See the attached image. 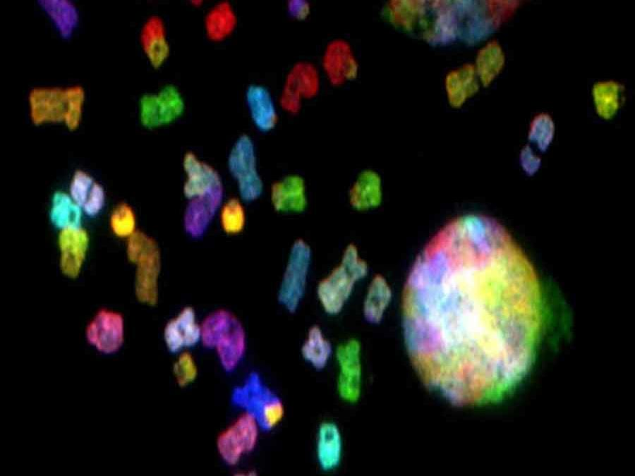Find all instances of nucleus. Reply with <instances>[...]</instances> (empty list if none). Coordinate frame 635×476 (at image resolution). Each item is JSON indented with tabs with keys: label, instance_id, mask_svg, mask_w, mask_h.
Listing matches in <instances>:
<instances>
[{
	"label": "nucleus",
	"instance_id": "obj_1",
	"mask_svg": "<svg viewBox=\"0 0 635 476\" xmlns=\"http://www.w3.org/2000/svg\"><path fill=\"white\" fill-rule=\"evenodd\" d=\"M543 302L535 269L499 223L452 220L419 254L402 293L404 343L421 380L458 406L502 401L535 362Z\"/></svg>",
	"mask_w": 635,
	"mask_h": 476
},
{
	"label": "nucleus",
	"instance_id": "obj_2",
	"mask_svg": "<svg viewBox=\"0 0 635 476\" xmlns=\"http://www.w3.org/2000/svg\"><path fill=\"white\" fill-rule=\"evenodd\" d=\"M85 101L86 92L80 85L35 86L27 97L29 118L36 127L62 124L74 132L81 125Z\"/></svg>",
	"mask_w": 635,
	"mask_h": 476
},
{
	"label": "nucleus",
	"instance_id": "obj_3",
	"mask_svg": "<svg viewBox=\"0 0 635 476\" xmlns=\"http://www.w3.org/2000/svg\"><path fill=\"white\" fill-rule=\"evenodd\" d=\"M367 263L352 243L346 245L339 263L324 276L316 286V297L328 316L339 315L351 298L354 288L368 274Z\"/></svg>",
	"mask_w": 635,
	"mask_h": 476
},
{
	"label": "nucleus",
	"instance_id": "obj_4",
	"mask_svg": "<svg viewBox=\"0 0 635 476\" xmlns=\"http://www.w3.org/2000/svg\"><path fill=\"white\" fill-rule=\"evenodd\" d=\"M200 326V342L216 351L225 372H234L247 351V334L241 320L229 310L218 309L207 315Z\"/></svg>",
	"mask_w": 635,
	"mask_h": 476
},
{
	"label": "nucleus",
	"instance_id": "obj_5",
	"mask_svg": "<svg viewBox=\"0 0 635 476\" xmlns=\"http://www.w3.org/2000/svg\"><path fill=\"white\" fill-rule=\"evenodd\" d=\"M230 401L233 406L252 417L265 433L275 429L285 417L282 398L256 371L249 372L233 388Z\"/></svg>",
	"mask_w": 635,
	"mask_h": 476
},
{
	"label": "nucleus",
	"instance_id": "obj_6",
	"mask_svg": "<svg viewBox=\"0 0 635 476\" xmlns=\"http://www.w3.org/2000/svg\"><path fill=\"white\" fill-rule=\"evenodd\" d=\"M128 260L135 266V295L138 300L155 306L159 300V278L162 257L156 240L141 231L127 239Z\"/></svg>",
	"mask_w": 635,
	"mask_h": 476
},
{
	"label": "nucleus",
	"instance_id": "obj_7",
	"mask_svg": "<svg viewBox=\"0 0 635 476\" xmlns=\"http://www.w3.org/2000/svg\"><path fill=\"white\" fill-rule=\"evenodd\" d=\"M313 260V251L304 239L291 244L277 289V301L288 312L295 313L307 291Z\"/></svg>",
	"mask_w": 635,
	"mask_h": 476
},
{
	"label": "nucleus",
	"instance_id": "obj_8",
	"mask_svg": "<svg viewBox=\"0 0 635 476\" xmlns=\"http://www.w3.org/2000/svg\"><path fill=\"white\" fill-rule=\"evenodd\" d=\"M227 167L243 202L260 198L264 183L258 171L255 147L248 135L242 134L235 140L228 154Z\"/></svg>",
	"mask_w": 635,
	"mask_h": 476
},
{
	"label": "nucleus",
	"instance_id": "obj_9",
	"mask_svg": "<svg viewBox=\"0 0 635 476\" xmlns=\"http://www.w3.org/2000/svg\"><path fill=\"white\" fill-rule=\"evenodd\" d=\"M185 111L186 102L181 92L171 83L163 85L155 92L144 93L138 99V120L147 130L161 128L175 123L183 116Z\"/></svg>",
	"mask_w": 635,
	"mask_h": 476
},
{
	"label": "nucleus",
	"instance_id": "obj_10",
	"mask_svg": "<svg viewBox=\"0 0 635 476\" xmlns=\"http://www.w3.org/2000/svg\"><path fill=\"white\" fill-rule=\"evenodd\" d=\"M260 431L255 420L242 413L217 438V450L222 460L229 466L236 465L255 449Z\"/></svg>",
	"mask_w": 635,
	"mask_h": 476
},
{
	"label": "nucleus",
	"instance_id": "obj_11",
	"mask_svg": "<svg viewBox=\"0 0 635 476\" xmlns=\"http://www.w3.org/2000/svg\"><path fill=\"white\" fill-rule=\"evenodd\" d=\"M334 356L337 367V395L346 403H356L360 398L362 386L361 346L359 341L354 338L343 341L334 349Z\"/></svg>",
	"mask_w": 635,
	"mask_h": 476
},
{
	"label": "nucleus",
	"instance_id": "obj_12",
	"mask_svg": "<svg viewBox=\"0 0 635 476\" xmlns=\"http://www.w3.org/2000/svg\"><path fill=\"white\" fill-rule=\"evenodd\" d=\"M320 88L319 72L308 61L296 63L288 72L282 90L279 103L286 112L298 114L303 99L316 97Z\"/></svg>",
	"mask_w": 635,
	"mask_h": 476
},
{
	"label": "nucleus",
	"instance_id": "obj_13",
	"mask_svg": "<svg viewBox=\"0 0 635 476\" xmlns=\"http://www.w3.org/2000/svg\"><path fill=\"white\" fill-rule=\"evenodd\" d=\"M182 167L185 173L183 193L186 200L224 198L222 178L212 165L188 151L183 156Z\"/></svg>",
	"mask_w": 635,
	"mask_h": 476
},
{
	"label": "nucleus",
	"instance_id": "obj_14",
	"mask_svg": "<svg viewBox=\"0 0 635 476\" xmlns=\"http://www.w3.org/2000/svg\"><path fill=\"white\" fill-rule=\"evenodd\" d=\"M87 341L98 351L111 354L118 351L124 341V319L112 310H99L86 327Z\"/></svg>",
	"mask_w": 635,
	"mask_h": 476
},
{
	"label": "nucleus",
	"instance_id": "obj_15",
	"mask_svg": "<svg viewBox=\"0 0 635 476\" xmlns=\"http://www.w3.org/2000/svg\"><path fill=\"white\" fill-rule=\"evenodd\" d=\"M59 269L63 275L74 279L80 274L90 245V236L82 226L59 230L57 238Z\"/></svg>",
	"mask_w": 635,
	"mask_h": 476
},
{
	"label": "nucleus",
	"instance_id": "obj_16",
	"mask_svg": "<svg viewBox=\"0 0 635 476\" xmlns=\"http://www.w3.org/2000/svg\"><path fill=\"white\" fill-rule=\"evenodd\" d=\"M322 65L327 80L334 87H341L358 76V61L351 46L343 39H332L327 44Z\"/></svg>",
	"mask_w": 635,
	"mask_h": 476
},
{
	"label": "nucleus",
	"instance_id": "obj_17",
	"mask_svg": "<svg viewBox=\"0 0 635 476\" xmlns=\"http://www.w3.org/2000/svg\"><path fill=\"white\" fill-rule=\"evenodd\" d=\"M315 456L319 468L324 472H332L341 465L344 439L336 422L325 420L318 425L315 439Z\"/></svg>",
	"mask_w": 635,
	"mask_h": 476
},
{
	"label": "nucleus",
	"instance_id": "obj_18",
	"mask_svg": "<svg viewBox=\"0 0 635 476\" xmlns=\"http://www.w3.org/2000/svg\"><path fill=\"white\" fill-rule=\"evenodd\" d=\"M163 338L171 353H179L195 346L201 339V326L193 307L186 306L165 325Z\"/></svg>",
	"mask_w": 635,
	"mask_h": 476
},
{
	"label": "nucleus",
	"instance_id": "obj_19",
	"mask_svg": "<svg viewBox=\"0 0 635 476\" xmlns=\"http://www.w3.org/2000/svg\"><path fill=\"white\" fill-rule=\"evenodd\" d=\"M270 197L273 209L280 214H301L308 204L306 181L298 174H289L274 182Z\"/></svg>",
	"mask_w": 635,
	"mask_h": 476
},
{
	"label": "nucleus",
	"instance_id": "obj_20",
	"mask_svg": "<svg viewBox=\"0 0 635 476\" xmlns=\"http://www.w3.org/2000/svg\"><path fill=\"white\" fill-rule=\"evenodd\" d=\"M139 42L150 66L155 70L161 68L171 54L167 28L162 17L152 15L145 20L140 30Z\"/></svg>",
	"mask_w": 635,
	"mask_h": 476
},
{
	"label": "nucleus",
	"instance_id": "obj_21",
	"mask_svg": "<svg viewBox=\"0 0 635 476\" xmlns=\"http://www.w3.org/2000/svg\"><path fill=\"white\" fill-rule=\"evenodd\" d=\"M68 194L83 214L89 216H96L104 207L106 193L104 187L83 169H77L73 173Z\"/></svg>",
	"mask_w": 635,
	"mask_h": 476
},
{
	"label": "nucleus",
	"instance_id": "obj_22",
	"mask_svg": "<svg viewBox=\"0 0 635 476\" xmlns=\"http://www.w3.org/2000/svg\"><path fill=\"white\" fill-rule=\"evenodd\" d=\"M37 4L57 35L64 41L71 39L80 24V13L71 0H38Z\"/></svg>",
	"mask_w": 635,
	"mask_h": 476
},
{
	"label": "nucleus",
	"instance_id": "obj_23",
	"mask_svg": "<svg viewBox=\"0 0 635 476\" xmlns=\"http://www.w3.org/2000/svg\"><path fill=\"white\" fill-rule=\"evenodd\" d=\"M246 102L255 127L262 133H268L277 126L278 113L272 97L265 86L250 85L246 90Z\"/></svg>",
	"mask_w": 635,
	"mask_h": 476
},
{
	"label": "nucleus",
	"instance_id": "obj_24",
	"mask_svg": "<svg viewBox=\"0 0 635 476\" xmlns=\"http://www.w3.org/2000/svg\"><path fill=\"white\" fill-rule=\"evenodd\" d=\"M223 202V199L219 198L187 200L183 216L186 233L193 239L201 238L219 213Z\"/></svg>",
	"mask_w": 635,
	"mask_h": 476
},
{
	"label": "nucleus",
	"instance_id": "obj_25",
	"mask_svg": "<svg viewBox=\"0 0 635 476\" xmlns=\"http://www.w3.org/2000/svg\"><path fill=\"white\" fill-rule=\"evenodd\" d=\"M300 352L303 360L316 371L325 370L334 354L332 342L318 324L308 329Z\"/></svg>",
	"mask_w": 635,
	"mask_h": 476
},
{
	"label": "nucleus",
	"instance_id": "obj_26",
	"mask_svg": "<svg viewBox=\"0 0 635 476\" xmlns=\"http://www.w3.org/2000/svg\"><path fill=\"white\" fill-rule=\"evenodd\" d=\"M238 25L236 11L230 2L222 1L215 4L204 18V30L207 38L212 42H222L234 32Z\"/></svg>",
	"mask_w": 635,
	"mask_h": 476
},
{
	"label": "nucleus",
	"instance_id": "obj_27",
	"mask_svg": "<svg viewBox=\"0 0 635 476\" xmlns=\"http://www.w3.org/2000/svg\"><path fill=\"white\" fill-rule=\"evenodd\" d=\"M351 206L359 211L377 207L381 200V184L378 176L369 171L356 178L349 193Z\"/></svg>",
	"mask_w": 635,
	"mask_h": 476
},
{
	"label": "nucleus",
	"instance_id": "obj_28",
	"mask_svg": "<svg viewBox=\"0 0 635 476\" xmlns=\"http://www.w3.org/2000/svg\"><path fill=\"white\" fill-rule=\"evenodd\" d=\"M445 87L450 104L452 106H460L466 99L478 90L474 67L466 64L451 71L446 77Z\"/></svg>",
	"mask_w": 635,
	"mask_h": 476
},
{
	"label": "nucleus",
	"instance_id": "obj_29",
	"mask_svg": "<svg viewBox=\"0 0 635 476\" xmlns=\"http://www.w3.org/2000/svg\"><path fill=\"white\" fill-rule=\"evenodd\" d=\"M392 291L386 279L375 275L371 280L363 303V314L370 323L381 321L391 301Z\"/></svg>",
	"mask_w": 635,
	"mask_h": 476
},
{
	"label": "nucleus",
	"instance_id": "obj_30",
	"mask_svg": "<svg viewBox=\"0 0 635 476\" xmlns=\"http://www.w3.org/2000/svg\"><path fill=\"white\" fill-rule=\"evenodd\" d=\"M83 211L68 193L55 192L51 200L49 219L59 230L81 226Z\"/></svg>",
	"mask_w": 635,
	"mask_h": 476
},
{
	"label": "nucleus",
	"instance_id": "obj_31",
	"mask_svg": "<svg viewBox=\"0 0 635 476\" xmlns=\"http://www.w3.org/2000/svg\"><path fill=\"white\" fill-rule=\"evenodd\" d=\"M504 54L498 42H489L478 53L476 72L484 87H488L502 71Z\"/></svg>",
	"mask_w": 635,
	"mask_h": 476
},
{
	"label": "nucleus",
	"instance_id": "obj_32",
	"mask_svg": "<svg viewBox=\"0 0 635 476\" xmlns=\"http://www.w3.org/2000/svg\"><path fill=\"white\" fill-rule=\"evenodd\" d=\"M623 86L614 80L600 81L592 88V96L598 114L604 119L615 115L620 106Z\"/></svg>",
	"mask_w": 635,
	"mask_h": 476
},
{
	"label": "nucleus",
	"instance_id": "obj_33",
	"mask_svg": "<svg viewBox=\"0 0 635 476\" xmlns=\"http://www.w3.org/2000/svg\"><path fill=\"white\" fill-rule=\"evenodd\" d=\"M222 229L227 235L241 233L246 224V212L243 202L236 197L224 202L219 211Z\"/></svg>",
	"mask_w": 635,
	"mask_h": 476
},
{
	"label": "nucleus",
	"instance_id": "obj_34",
	"mask_svg": "<svg viewBox=\"0 0 635 476\" xmlns=\"http://www.w3.org/2000/svg\"><path fill=\"white\" fill-rule=\"evenodd\" d=\"M109 226L114 236L126 240L137 230V216L135 210L127 202H119L112 209L109 216Z\"/></svg>",
	"mask_w": 635,
	"mask_h": 476
},
{
	"label": "nucleus",
	"instance_id": "obj_35",
	"mask_svg": "<svg viewBox=\"0 0 635 476\" xmlns=\"http://www.w3.org/2000/svg\"><path fill=\"white\" fill-rule=\"evenodd\" d=\"M176 382L181 388L187 387L197 378L198 369L193 356L188 352H181L173 366Z\"/></svg>",
	"mask_w": 635,
	"mask_h": 476
},
{
	"label": "nucleus",
	"instance_id": "obj_36",
	"mask_svg": "<svg viewBox=\"0 0 635 476\" xmlns=\"http://www.w3.org/2000/svg\"><path fill=\"white\" fill-rule=\"evenodd\" d=\"M553 133L552 119L546 114H540L535 118L531 124L529 139L536 142L540 149L544 150L551 142Z\"/></svg>",
	"mask_w": 635,
	"mask_h": 476
},
{
	"label": "nucleus",
	"instance_id": "obj_37",
	"mask_svg": "<svg viewBox=\"0 0 635 476\" xmlns=\"http://www.w3.org/2000/svg\"><path fill=\"white\" fill-rule=\"evenodd\" d=\"M287 11L291 18L303 21L310 16L311 8L308 1L290 0L287 2Z\"/></svg>",
	"mask_w": 635,
	"mask_h": 476
}]
</instances>
